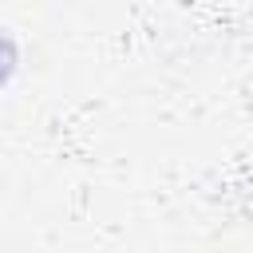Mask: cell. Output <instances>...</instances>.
Masks as SVG:
<instances>
[{
    "label": "cell",
    "mask_w": 253,
    "mask_h": 253,
    "mask_svg": "<svg viewBox=\"0 0 253 253\" xmlns=\"http://www.w3.org/2000/svg\"><path fill=\"white\" fill-rule=\"evenodd\" d=\"M16 59H20V51H16V40L0 28V87L12 79V71H16Z\"/></svg>",
    "instance_id": "6da1fadb"
}]
</instances>
